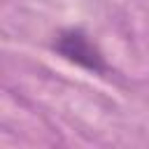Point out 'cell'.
<instances>
[{
  "mask_svg": "<svg viewBox=\"0 0 149 149\" xmlns=\"http://www.w3.org/2000/svg\"><path fill=\"white\" fill-rule=\"evenodd\" d=\"M54 51L61 54L65 61L88 70V72H98V74H105L109 70L102 51L91 42V37L81 30V28H65L56 35L54 40Z\"/></svg>",
  "mask_w": 149,
  "mask_h": 149,
  "instance_id": "cell-1",
  "label": "cell"
}]
</instances>
